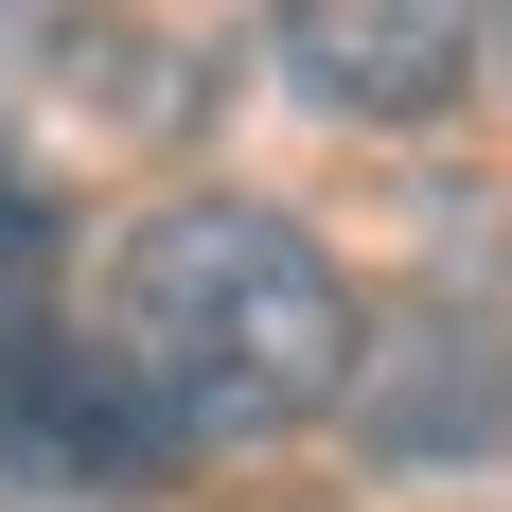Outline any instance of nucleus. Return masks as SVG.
Listing matches in <instances>:
<instances>
[{
    "label": "nucleus",
    "instance_id": "obj_1",
    "mask_svg": "<svg viewBox=\"0 0 512 512\" xmlns=\"http://www.w3.org/2000/svg\"><path fill=\"white\" fill-rule=\"evenodd\" d=\"M89 371L159 460H230V442H301L354 389V283L301 212L265 195H159L89 283Z\"/></svg>",
    "mask_w": 512,
    "mask_h": 512
},
{
    "label": "nucleus",
    "instance_id": "obj_2",
    "mask_svg": "<svg viewBox=\"0 0 512 512\" xmlns=\"http://www.w3.org/2000/svg\"><path fill=\"white\" fill-rule=\"evenodd\" d=\"M265 53H283L318 106H354V124H424V106H460V71L495 36H477V18H354V0H301Z\"/></svg>",
    "mask_w": 512,
    "mask_h": 512
},
{
    "label": "nucleus",
    "instance_id": "obj_3",
    "mask_svg": "<svg viewBox=\"0 0 512 512\" xmlns=\"http://www.w3.org/2000/svg\"><path fill=\"white\" fill-rule=\"evenodd\" d=\"M36 318H53V212L0 177V354H36Z\"/></svg>",
    "mask_w": 512,
    "mask_h": 512
}]
</instances>
